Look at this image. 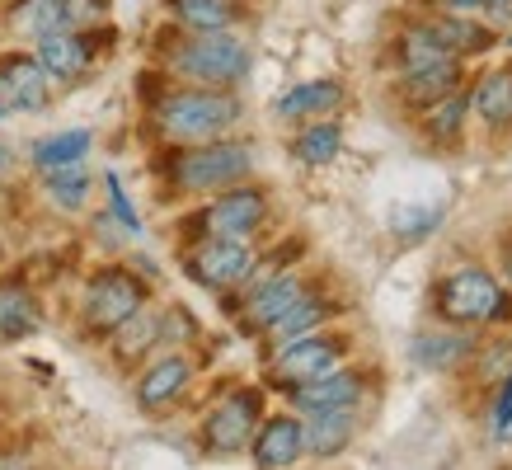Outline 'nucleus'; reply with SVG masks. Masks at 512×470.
<instances>
[{"label": "nucleus", "mask_w": 512, "mask_h": 470, "mask_svg": "<svg viewBox=\"0 0 512 470\" xmlns=\"http://www.w3.org/2000/svg\"><path fill=\"white\" fill-rule=\"evenodd\" d=\"M240 118V99L221 90H179L160 104V127L174 141H212Z\"/></svg>", "instance_id": "nucleus-1"}, {"label": "nucleus", "mask_w": 512, "mask_h": 470, "mask_svg": "<svg viewBox=\"0 0 512 470\" xmlns=\"http://www.w3.org/2000/svg\"><path fill=\"white\" fill-rule=\"evenodd\" d=\"M437 311L456 325H498L512 315V297L484 268H461L437 287Z\"/></svg>", "instance_id": "nucleus-2"}, {"label": "nucleus", "mask_w": 512, "mask_h": 470, "mask_svg": "<svg viewBox=\"0 0 512 470\" xmlns=\"http://www.w3.org/2000/svg\"><path fill=\"white\" fill-rule=\"evenodd\" d=\"M245 174H249V146H235V141H202L198 151H184L170 165L174 188H184V193L231 188Z\"/></svg>", "instance_id": "nucleus-3"}, {"label": "nucleus", "mask_w": 512, "mask_h": 470, "mask_svg": "<svg viewBox=\"0 0 512 470\" xmlns=\"http://www.w3.org/2000/svg\"><path fill=\"white\" fill-rule=\"evenodd\" d=\"M141 301H146V287L127 268H104L85 287V325L94 334H118L141 311Z\"/></svg>", "instance_id": "nucleus-4"}, {"label": "nucleus", "mask_w": 512, "mask_h": 470, "mask_svg": "<svg viewBox=\"0 0 512 470\" xmlns=\"http://www.w3.org/2000/svg\"><path fill=\"white\" fill-rule=\"evenodd\" d=\"M174 66L198 85H235L249 71V47L240 38H226V33H202L198 43L179 47Z\"/></svg>", "instance_id": "nucleus-5"}, {"label": "nucleus", "mask_w": 512, "mask_h": 470, "mask_svg": "<svg viewBox=\"0 0 512 470\" xmlns=\"http://www.w3.org/2000/svg\"><path fill=\"white\" fill-rule=\"evenodd\" d=\"M254 428H259V391H235L207 414V423H202V442H207V452L231 456L254 438Z\"/></svg>", "instance_id": "nucleus-6"}, {"label": "nucleus", "mask_w": 512, "mask_h": 470, "mask_svg": "<svg viewBox=\"0 0 512 470\" xmlns=\"http://www.w3.org/2000/svg\"><path fill=\"white\" fill-rule=\"evenodd\" d=\"M343 358V344L339 339H320V334H301V339H287L282 344V353L273 358V381H282V386H306V381H315V376L334 372Z\"/></svg>", "instance_id": "nucleus-7"}, {"label": "nucleus", "mask_w": 512, "mask_h": 470, "mask_svg": "<svg viewBox=\"0 0 512 470\" xmlns=\"http://www.w3.org/2000/svg\"><path fill=\"white\" fill-rule=\"evenodd\" d=\"M188 273L202 282V287H235L254 273V254H249L245 240H202L198 250L188 254Z\"/></svg>", "instance_id": "nucleus-8"}, {"label": "nucleus", "mask_w": 512, "mask_h": 470, "mask_svg": "<svg viewBox=\"0 0 512 470\" xmlns=\"http://www.w3.org/2000/svg\"><path fill=\"white\" fill-rule=\"evenodd\" d=\"M264 193L259 188H226V198L202 212V226L221 240H245L249 231H259V221H264Z\"/></svg>", "instance_id": "nucleus-9"}, {"label": "nucleus", "mask_w": 512, "mask_h": 470, "mask_svg": "<svg viewBox=\"0 0 512 470\" xmlns=\"http://www.w3.org/2000/svg\"><path fill=\"white\" fill-rule=\"evenodd\" d=\"M47 71L33 57H0V109H19V113H33L47 104Z\"/></svg>", "instance_id": "nucleus-10"}, {"label": "nucleus", "mask_w": 512, "mask_h": 470, "mask_svg": "<svg viewBox=\"0 0 512 470\" xmlns=\"http://www.w3.org/2000/svg\"><path fill=\"white\" fill-rule=\"evenodd\" d=\"M301 423L292 414H273V419H259L254 428V466L259 470H292L301 461Z\"/></svg>", "instance_id": "nucleus-11"}, {"label": "nucleus", "mask_w": 512, "mask_h": 470, "mask_svg": "<svg viewBox=\"0 0 512 470\" xmlns=\"http://www.w3.org/2000/svg\"><path fill=\"white\" fill-rule=\"evenodd\" d=\"M296 409H306V414H334V409H353L362 400V376L353 372H325L306 381V386H296L292 391Z\"/></svg>", "instance_id": "nucleus-12"}, {"label": "nucleus", "mask_w": 512, "mask_h": 470, "mask_svg": "<svg viewBox=\"0 0 512 470\" xmlns=\"http://www.w3.org/2000/svg\"><path fill=\"white\" fill-rule=\"evenodd\" d=\"M296 297H306L301 278H292V273H278V278H268L264 287H254V297H249V306H245V320L254 329H273L282 315L292 311Z\"/></svg>", "instance_id": "nucleus-13"}, {"label": "nucleus", "mask_w": 512, "mask_h": 470, "mask_svg": "<svg viewBox=\"0 0 512 470\" xmlns=\"http://www.w3.org/2000/svg\"><path fill=\"white\" fill-rule=\"evenodd\" d=\"M33 62L43 66L47 76L57 80H76L85 66H90V43L85 38H76V33H47V38H38V57Z\"/></svg>", "instance_id": "nucleus-14"}, {"label": "nucleus", "mask_w": 512, "mask_h": 470, "mask_svg": "<svg viewBox=\"0 0 512 470\" xmlns=\"http://www.w3.org/2000/svg\"><path fill=\"white\" fill-rule=\"evenodd\" d=\"M90 132L76 127V132H57V137H43L33 146V165L38 174H62V170H80L85 156H90Z\"/></svg>", "instance_id": "nucleus-15"}, {"label": "nucleus", "mask_w": 512, "mask_h": 470, "mask_svg": "<svg viewBox=\"0 0 512 470\" xmlns=\"http://www.w3.org/2000/svg\"><path fill=\"white\" fill-rule=\"evenodd\" d=\"M188 376H193V367H188L184 358H160L151 372L141 376V386H137L141 409H165V405H174V400L184 395Z\"/></svg>", "instance_id": "nucleus-16"}, {"label": "nucleus", "mask_w": 512, "mask_h": 470, "mask_svg": "<svg viewBox=\"0 0 512 470\" xmlns=\"http://www.w3.org/2000/svg\"><path fill=\"white\" fill-rule=\"evenodd\" d=\"M456 85H461V66H456V57H442V62L404 76V99L409 104H442L456 94Z\"/></svg>", "instance_id": "nucleus-17"}, {"label": "nucleus", "mask_w": 512, "mask_h": 470, "mask_svg": "<svg viewBox=\"0 0 512 470\" xmlns=\"http://www.w3.org/2000/svg\"><path fill=\"white\" fill-rule=\"evenodd\" d=\"M38 325H43V315H38V301L29 287L19 278L0 282V339H24Z\"/></svg>", "instance_id": "nucleus-18"}, {"label": "nucleus", "mask_w": 512, "mask_h": 470, "mask_svg": "<svg viewBox=\"0 0 512 470\" xmlns=\"http://www.w3.org/2000/svg\"><path fill=\"white\" fill-rule=\"evenodd\" d=\"M357 433L353 409H334V414H315L306 428H301V447L315 456H339Z\"/></svg>", "instance_id": "nucleus-19"}, {"label": "nucleus", "mask_w": 512, "mask_h": 470, "mask_svg": "<svg viewBox=\"0 0 512 470\" xmlns=\"http://www.w3.org/2000/svg\"><path fill=\"white\" fill-rule=\"evenodd\" d=\"M343 90L334 85V80H311V85H296V90H287L278 99V113L282 118H320V113L339 109Z\"/></svg>", "instance_id": "nucleus-20"}, {"label": "nucleus", "mask_w": 512, "mask_h": 470, "mask_svg": "<svg viewBox=\"0 0 512 470\" xmlns=\"http://www.w3.org/2000/svg\"><path fill=\"white\" fill-rule=\"evenodd\" d=\"M66 19H71V5H66V0H19L10 24H15L19 33L47 38V33H62Z\"/></svg>", "instance_id": "nucleus-21"}, {"label": "nucleus", "mask_w": 512, "mask_h": 470, "mask_svg": "<svg viewBox=\"0 0 512 470\" xmlns=\"http://www.w3.org/2000/svg\"><path fill=\"white\" fill-rule=\"evenodd\" d=\"M170 10L179 24H188V29H198V33H221L235 19L231 0H170Z\"/></svg>", "instance_id": "nucleus-22"}, {"label": "nucleus", "mask_w": 512, "mask_h": 470, "mask_svg": "<svg viewBox=\"0 0 512 470\" xmlns=\"http://www.w3.org/2000/svg\"><path fill=\"white\" fill-rule=\"evenodd\" d=\"M414 358L423 367H433V372H447V367L470 358V334H423L414 344Z\"/></svg>", "instance_id": "nucleus-23"}, {"label": "nucleus", "mask_w": 512, "mask_h": 470, "mask_svg": "<svg viewBox=\"0 0 512 470\" xmlns=\"http://www.w3.org/2000/svg\"><path fill=\"white\" fill-rule=\"evenodd\" d=\"M475 109H480L484 123H512V71H494V76L480 80V90H475Z\"/></svg>", "instance_id": "nucleus-24"}, {"label": "nucleus", "mask_w": 512, "mask_h": 470, "mask_svg": "<svg viewBox=\"0 0 512 470\" xmlns=\"http://www.w3.org/2000/svg\"><path fill=\"white\" fill-rule=\"evenodd\" d=\"M339 146H343L339 123H311L296 137V160L301 165H329V160L339 156Z\"/></svg>", "instance_id": "nucleus-25"}, {"label": "nucleus", "mask_w": 512, "mask_h": 470, "mask_svg": "<svg viewBox=\"0 0 512 470\" xmlns=\"http://www.w3.org/2000/svg\"><path fill=\"white\" fill-rule=\"evenodd\" d=\"M400 57H404V71H419V66H433V62H442V57H451V52H447V43H442V33H437V24H423V29L404 33Z\"/></svg>", "instance_id": "nucleus-26"}, {"label": "nucleus", "mask_w": 512, "mask_h": 470, "mask_svg": "<svg viewBox=\"0 0 512 470\" xmlns=\"http://www.w3.org/2000/svg\"><path fill=\"white\" fill-rule=\"evenodd\" d=\"M437 33H442V43H447L451 57H456V52H489V43H494V33L480 29V24H470V19H461V15L442 19Z\"/></svg>", "instance_id": "nucleus-27"}, {"label": "nucleus", "mask_w": 512, "mask_h": 470, "mask_svg": "<svg viewBox=\"0 0 512 470\" xmlns=\"http://www.w3.org/2000/svg\"><path fill=\"white\" fill-rule=\"evenodd\" d=\"M325 315H329V306L320 297H296L292 311H287L278 325H273V334H278V339H301V334H311V329L320 325Z\"/></svg>", "instance_id": "nucleus-28"}, {"label": "nucleus", "mask_w": 512, "mask_h": 470, "mask_svg": "<svg viewBox=\"0 0 512 470\" xmlns=\"http://www.w3.org/2000/svg\"><path fill=\"white\" fill-rule=\"evenodd\" d=\"M437 221H442V207H433V203H419V207L404 203V207H395L390 226H395V235H400V240H423Z\"/></svg>", "instance_id": "nucleus-29"}, {"label": "nucleus", "mask_w": 512, "mask_h": 470, "mask_svg": "<svg viewBox=\"0 0 512 470\" xmlns=\"http://www.w3.org/2000/svg\"><path fill=\"white\" fill-rule=\"evenodd\" d=\"M43 179H47V193H52V203L57 207H66V212L85 207V188H90L85 165H80V170H62V174H43Z\"/></svg>", "instance_id": "nucleus-30"}, {"label": "nucleus", "mask_w": 512, "mask_h": 470, "mask_svg": "<svg viewBox=\"0 0 512 470\" xmlns=\"http://www.w3.org/2000/svg\"><path fill=\"white\" fill-rule=\"evenodd\" d=\"M461 113H466V99H461V94H451L447 109H437L428 127H433L437 137H456V127H461Z\"/></svg>", "instance_id": "nucleus-31"}, {"label": "nucleus", "mask_w": 512, "mask_h": 470, "mask_svg": "<svg viewBox=\"0 0 512 470\" xmlns=\"http://www.w3.org/2000/svg\"><path fill=\"white\" fill-rule=\"evenodd\" d=\"M109 193H113V217L123 221V226H127V231H132V235H137V231H141V221H137V212H132V203H127L123 184H118L113 174H109Z\"/></svg>", "instance_id": "nucleus-32"}, {"label": "nucleus", "mask_w": 512, "mask_h": 470, "mask_svg": "<svg viewBox=\"0 0 512 470\" xmlns=\"http://www.w3.org/2000/svg\"><path fill=\"white\" fill-rule=\"evenodd\" d=\"M498 438L512 442V376H508V386H503V400H498Z\"/></svg>", "instance_id": "nucleus-33"}, {"label": "nucleus", "mask_w": 512, "mask_h": 470, "mask_svg": "<svg viewBox=\"0 0 512 470\" xmlns=\"http://www.w3.org/2000/svg\"><path fill=\"white\" fill-rule=\"evenodd\" d=\"M442 5H447L451 15H461V19H466V15H475V10H480L484 0H442Z\"/></svg>", "instance_id": "nucleus-34"}, {"label": "nucleus", "mask_w": 512, "mask_h": 470, "mask_svg": "<svg viewBox=\"0 0 512 470\" xmlns=\"http://www.w3.org/2000/svg\"><path fill=\"white\" fill-rule=\"evenodd\" d=\"M508 273H512V254H508Z\"/></svg>", "instance_id": "nucleus-35"}]
</instances>
